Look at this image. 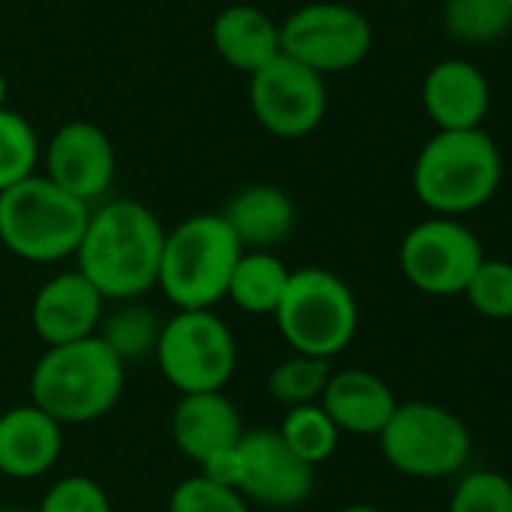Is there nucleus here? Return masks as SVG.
<instances>
[{
	"label": "nucleus",
	"mask_w": 512,
	"mask_h": 512,
	"mask_svg": "<svg viewBox=\"0 0 512 512\" xmlns=\"http://www.w3.org/2000/svg\"><path fill=\"white\" fill-rule=\"evenodd\" d=\"M166 226L139 199H106L91 208L76 250V272L106 302H139L157 287Z\"/></svg>",
	"instance_id": "nucleus-1"
},
{
	"label": "nucleus",
	"mask_w": 512,
	"mask_h": 512,
	"mask_svg": "<svg viewBox=\"0 0 512 512\" xmlns=\"http://www.w3.org/2000/svg\"><path fill=\"white\" fill-rule=\"evenodd\" d=\"M127 383V365L100 341V335L46 347L37 359L28 389L31 404L58 425H91L109 416Z\"/></svg>",
	"instance_id": "nucleus-2"
},
{
	"label": "nucleus",
	"mask_w": 512,
	"mask_h": 512,
	"mask_svg": "<svg viewBox=\"0 0 512 512\" xmlns=\"http://www.w3.org/2000/svg\"><path fill=\"white\" fill-rule=\"evenodd\" d=\"M413 193L434 217H461L488 205L503 181L497 142L479 130H437L413 160Z\"/></svg>",
	"instance_id": "nucleus-3"
},
{
	"label": "nucleus",
	"mask_w": 512,
	"mask_h": 512,
	"mask_svg": "<svg viewBox=\"0 0 512 512\" xmlns=\"http://www.w3.org/2000/svg\"><path fill=\"white\" fill-rule=\"evenodd\" d=\"M244 247L220 214L202 211L166 229L157 290L175 311H214Z\"/></svg>",
	"instance_id": "nucleus-4"
},
{
	"label": "nucleus",
	"mask_w": 512,
	"mask_h": 512,
	"mask_svg": "<svg viewBox=\"0 0 512 512\" xmlns=\"http://www.w3.org/2000/svg\"><path fill=\"white\" fill-rule=\"evenodd\" d=\"M88 217L91 205L37 172L0 193V244L25 263H64L76 256Z\"/></svg>",
	"instance_id": "nucleus-5"
},
{
	"label": "nucleus",
	"mask_w": 512,
	"mask_h": 512,
	"mask_svg": "<svg viewBox=\"0 0 512 512\" xmlns=\"http://www.w3.org/2000/svg\"><path fill=\"white\" fill-rule=\"evenodd\" d=\"M293 353L332 362L359 332V302L344 278L320 266L293 269L278 311L272 314Z\"/></svg>",
	"instance_id": "nucleus-6"
},
{
	"label": "nucleus",
	"mask_w": 512,
	"mask_h": 512,
	"mask_svg": "<svg viewBox=\"0 0 512 512\" xmlns=\"http://www.w3.org/2000/svg\"><path fill=\"white\" fill-rule=\"evenodd\" d=\"M377 440L389 467L413 479L452 476L467 464L473 449L464 419L431 401L398 404Z\"/></svg>",
	"instance_id": "nucleus-7"
},
{
	"label": "nucleus",
	"mask_w": 512,
	"mask_h": 512,
	"mask_svg": "<svg viewBox=\"0 0 512 512\" xmlns=\"http://www.w3.org/2000/svg\"><path fill=\"white\" fill-rule=\"evenodd\" d=\"M154 362L178 395L223 392L238 365L235 335L214 311H175L160 326Z\"/></svg>",
	"instance_id": "nucleus-8"
},
{
	"label": "nucleus",
	"mask_w": 512,
	"mask_h": 512,
	"mask_svg": "<svg viewBox=\"0 0 512 512\" xmlns=\"http://www.w3.org/2000/svg\"><path fill=\"white\" fill-rule=\"evenodd\" d=\"M374 49L368 16L350 4L317 0L293 10L281 22V52L308 70L326 76L356 70Z\"/></svg>",
	"instance_id": "nucleus-9"
},
{
	"label": "nucleus",
	"mask_w": 512,
	"mask_h": 512,
	"mask_svg": "<svg viewBox=\"0 0 512 512\" xmlns=\"http://www.w3.org/2000/svg\"><path fill=\"white\" fill-rule=\"evenodd\" d=\"M485 253L470 226L455 217H431L416 223L398 247V266L407 284L425 296H464Z\"/></svg>",
	"instance_id": "nucleus-10"
},
{
	"label": "nucleus",
	"mask_w": 512,
	"mask_h": 512,
	"mask_svg": "<svg viewBox=\"0 0 512 512\" xmlns=\"http://www.w3.org/2000/svg\"><path fill=\"white\" fill-rule=\"evenodd\" d=\"M247 100L256 124L278 139L311 136L329 112L326 79L287 55L250 76Z\"/></svg>",
	"instance_id": "nucleus-11"
},
{
	"label": "nucleus",
	"mask_w": 512,
	"mask_h": 512,
	"mask_svg": "<svg viewBox=\"0 0 512 512\" xmlns=\"http://www.w3.org/2000/svg\"><path fill=\"white\" fill-rule=\"evenodd\" d=\"M241 497L266 509H296L314 491V467H308L272 428H250L238 440Z\"/></svg>",
	"instance_id": "nucleus-12"
},
{
	"label": "nucleus",
	"mask_w": 512,
	"mask_h": 512,
	"mask_svg": "<svg viewBox=\"0 0 512 512\" xmlns=\"http://www.w3.org/2000/svg\"><path fill=\"white\" fill-rule=\"evenodd\" d=\"M40 160L46 166L43 175L52 184H58L64 193L76 196L91 208L109 193L118 169L115 145L109 133L94 121L61 124L52 133Z\"/></svg>",
	"instance_id": "nucleus-13"
},
{
	"label": "nucleus",
	"mask_w": 512,
	"mask_h": 512,
	"mask_svg": "<svg viewBox=\"0 0 512 512\" xmlns=\"http://www.w3.org/2000/svg\"><path fill=\"white\" fill-rule=\"evenodd\" d=\"M106 314V299L76 269L52 275L31 302L34 335L46 347L94 338Z\"/></svg>",
	"instance_id": "nucleus-14"
},
{
	"label": "nucleus",
	"mask_w": 512,
	"mask_h": 512,
	"mask_svg": "<svg viewBox=\"0 0 512 512\" xmlns=\"http://www.w3.org/2000/svg\"><path fill=\"white\" fill-rule=\"evenodd\" d=\"M488 106V79L464 58H443L422 79V109L437 130H479Z\"/></svg>",
	"instance_id": "nucleus-15"
},
{
	"label": "nucleus",
	"mask_w": 512,
	"mask_h": 512,
	"mask_svg": "<svg viewBox=\"0 0 512 512\" xmlns=\"http://www.w3.org/2000/svg\"><path fill=\"white\" fill-rule=\"evenodd\" d=\"M64 452V425L40 407L16 404L0 413V479H40Z\"/></svg>",
	"instance_id": "nucleus-16"
},
{
	"label": "nucleus",
	"mask_w": 512,
	"mask_h": 512,
	"mask_svg": "<svg viewBox=\"0 0 512 512\" xmlns=\"http://www.w3.org/2000/svg\"><path fill=\"white\" fill-rule=\"evenodd\" d=\"M169 431L178 452L187 455L193 464H202L211 455L235 449L247 428L232 398H226V392H196L178 395Z\"/></svg>",
	"instance_id": "nucleus-17"
},
{
	"label": "nucleus",
	"mask_w": 512,
	"mask_h": 512,
	"mask_svg": "<svg viewBox=\"0 0 512 512\" xmlns=\"http://www.w3.org/2000/svg\"><path fill=\"white\" fill-rule=\"evenodd\" d=\"M398 404L401 401L395 398L392 386L365 368L332 371L320 398V407L329 413L335 428L341 434H356V437H377L392 419Z\"/></svg>",
	"instance_id": "nucleus-18"
},
{
	"label": "nucleus",
	"mask_w": 512,
	"mask_h": 512,
	"mask_svg": "<svg viewBox=\"0 0 512 512\" xmlns=\"http://www.w3.org/2000/svg\"><path fill=\"white\" fill-rule=\"evenodd\" d=\"M211 46L217 58L247 79L281 58V25L260 7L232 4L211 22Z\"/></svg>",
	"instance_id": "nucleus-19"
},
{
	"label": "nucleus",
	"mask_w": 512,
	"mask_h": 512,
	"mask_svg": "<svg viewBox=\"0 0 512 512\" xmlns=\"http://www.w3.org/2000/svg\"><path fill=\"white\" fill-rule=\"evenodd\" d=\"M244 250H275L296 229V202L278 184H247L220 211Z\"/></svg>",
	"instance_id": "nucleus-20"
},
{
	"label": "nucleus",
	"mask_w": 512,
	"mask_h": 512,
	"mask_svg": "<svg viewBox=\"0 0 512 512\" xmlns=\"http://www.w3.org/2000/svg\"><path fill=\"white\" fill-rule=\"evenodd\" d=\"M293 269L275 250H244L232 269L226 302L250 317H272L284 299Z\"/></svg>",
	"instance_id": "nucleus-21"
},
{
	"label": "nucleus",
	"mask_w": 512,
	"mask_h": 512,
	"mask_svg": "<svg viewBox=\"0 0 512 512\" xmlns=\"http://www.w3.org/2000/svg\"><path fill=\"white\" fill-rule=\"evenodd\" d=\"M443 31L464 46H494L512 31L506 0H443Z\"/></svg>",
	"instance_id": "nucleus-22"
},
{
	"label": "nucleus",
	"mask_w": 512,
	"mask_h": 512,
	"mask_svg": "<svg viewBox=\"0 0 512 512\" xmlns=\"http://www.w3.org/2000/svg\"><path fill=\"white\" fill-rule=\"evenodd\" d=\"M160 326L163 323L157 320V314L142 302H118L112 314H103L97 335L124 365H130L145 356H154Z\"/></svg>",
	"instance_id": "nucleus-23"
},
{
	"label": "nucleus",
	"mask_w": 512,
	"mask_h": 512,
	"mask_svg": "<svg viewBox=\"0 0 512 512\" xmlns=\"http://www.w3.org/2000/svg\"><path fill=\"white\" fill-rule=\"evenodd\" d=\"M275 431L290 446V452L299 455L314 470L323 461H329L338 452V443H341V431L335 428V422L329 419V413L320 404L290 407Z\"/></svg>",
	"instance_id": "nucleus-24"
},
{
	"label": "nucleus",
	"mask_w": 512,
	"mask_h": 512,
	"mask_svg": "<svg viewBox=\"0 0 512 512\" xmlns=\"http://www.w3.org/2000/svg\"><path fill=\"white\" fill-rule=\"evenodd\" d=\"M332 362L326 359H314V356H302V353H290L287 359H281L266 380L269 395L281 404V407H302V404H320L323 389L332 377Z\"/></svg>",
	"instance_id": "nucleus-25"
},
{
	"label": "nucleus",
	"mask_w": 512,
	"mask_h": 512,
	"mask_svg": "<svg viewBox=\"0 0 512 512\" xmlns=\"http://www.w3.org/2000/svg\"><path fill=\"white\" fill-rule=\"evenodd\" d=\"M40 157L43 145L34 124L13 109H0V193L37 175Z\"/></svg>",
	"instance_id": "nucleus-26"
},
{
	"label": "nucleus",
	"mask_w": 512,
	"mask_h": 512,
	"mask_svg": "<svg viewBox=\"0 0 512 512\" xmlns=\"http://www.w3.org/2000/svg\"><path fill=\"white\" fill-rule=\"evenodd\" d=\"M470 308L485 320H512V263L482 260L464 290Z\"/></svg>",
	"instance_id": "nucleus-27"
},
{
	"label": "nucleus",
	"mask_w": 512,
	"mask_h": 512,
	"mask_svg": "<svg viewBox=\"0 0 512 512\" xmlns=\"http://www.w3.org/2000/svg\"><path fill=\"white\" fill-rule=\"evenodd\" d=\"M446 512H512V479L497 470H473L452 488Z\"/></svg>",
	"instance_id": "nucleus-28"
},
{
	"label": "nucleus",
	"mask_w": 512,
	"mask_h": 512,
	"mask_svg": "<svg viewBox=\"0 0 512 512\" xmlns=\"http://www.w3.org/2000/svg\"><path fill=\"white\" fill-rule=\"evenodd\" d=\"M169 512H253V509L235 488L217 485L202 473H193L172 488Z\"/></svg>",
	"instance_id": "nucleus-29"
},
{
	"label": "nucleus",
	"mask_w": 512,
	"mask_h": 512,
	"mask_svg": "<svg viewBox=\"0 0 512 512\" xmlns=\"http://www.w3.org/2000/svg\"><path fill=\"white\" fill-rule=\"evenodd\" d=\"M37 512H115V509L106 488L94 476L70 473L46 488Z\"/></svg>",
	"instance_id": "nucleus-30"
},
{
	"label": "nucleus",
	"mask_w": 512,
	"mask_h": 512,
	"mask_svg": "<svg viewBox=\"0 0 512 512\" xmlns=\"http://www.w3.org/2000/svg\"><path fill=\"white\" fill-rule=\"evenodd\" d=\"M338 512H383V509H377L371 503H350V506H341Z\"/></svg>",
	"instance_id": "nucleus-31"
},
{
	"label": "nucleus",
	"mask_w": 512,
	"mask_h": 512,
	"mask_svg": "<svg viewBox=\"0 0 512 512\" xmlns=\"http://www.w3.org/2000/svg\"><path fill=\"white\" fill-rule=\"evenodd\" d=\"M7 94H10V85H7L4 70H0V109H7Z\"/></svg>",
	"instance_id": "nucleus-32"
},
{
	"label": "nucleus",
	"mask_w": 512,
	"mask_h": 512,
	"mask_svg": "<svg viewBox=\"0 0 512 512\" xmlns=\"http://www.w3.org/2000/svg\"><path fill=\"white\" fill-rule=\"evenodd\" d=\"M0 509H4V479H0Z\"/></svg>",
	"instance_id": "nucleus-33"
},
{
	"label": "nucleus",
	"mask_w": 512,
	"mask_h": 512,
	"mask_svg": "<svg viewBox=\"0 0 512 512\" xmlns=\"http://www.w3.org/2000/svg\"><path fill=\"white\" fill-rule=\"evenodd\" d=\"M0 512H28V509H7V506H4V509H0Z\"/></svg>",
	"instance_id": "nucleus-34"
},
{
	"label": "nucleus",
	"mask_w": 512,
	"mask_h": 512,
	"mask_svg": "<svg viewBox=\"0 0 512 512\" xmlns=\"http://www.w3.org/2000/svg\"><path fill=\"white\" fill-rule=\"evenodd\" d=\"M506 4H509V10H512V0H506Z\"/></svg>",
	"instance_id": "nucleus-35"
}]
</instances>
